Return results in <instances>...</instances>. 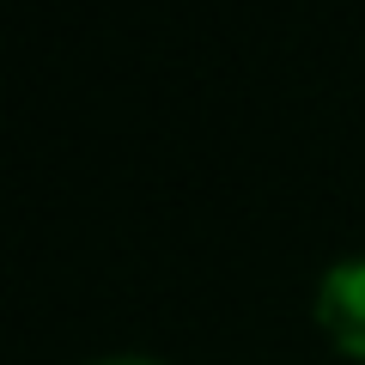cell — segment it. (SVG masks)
Returning a JSON list of instances; mask_svg holds the SVG:
<instances>
[{
  "instance_id": "6da1fadb",
  "label": "cell",
  "mask_w": 365,
  "mask_h": 365,
  "mask_svg": "<svg viewBox=\"0 0 365 365\" xmlns=\"http://www.w3.org/2000/svg\"><path fill=\"white\" fill-rule=\"evenodd\" d=\"M317 329L341 359L365 365V256L329 262V274L317 280Z\"/></svg>"
},
{
  "instance_id": "7a4b0ae2",
  "label": "cell",
  "mask_w": 365,
  "mask_h": 365,
  "mask_svg": "<svg viewBox=\"0 0 365 365\" xmlns=\"http://www.w3.org/2000/svg\"><path fill=\"white\" fill-rule=\"evenodd\" d=\"M91 365H165V359H146V353H110V359H91Z\"/></svg>"
}]
</instances>
